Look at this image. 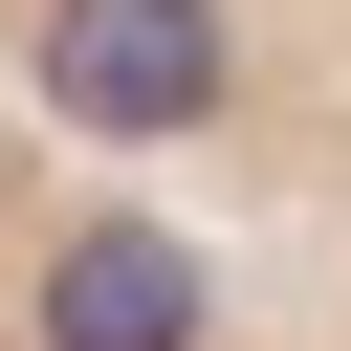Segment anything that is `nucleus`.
<instances>
[{
    "label": "nucleus",
    "instance_id": "f257e3e1",
    "mask_svg": "<svg viewBox=\"0 0 351 351\" xmlns=\"http://www.w3.org/2000/svg\"><path fill=\"white\" fill-rule=\"evenodd\" d=\"M0 351H351V0H0Z\"/></svg>",
    "mask_w": 351,
    "mask_h": 351
}]
</instances>
